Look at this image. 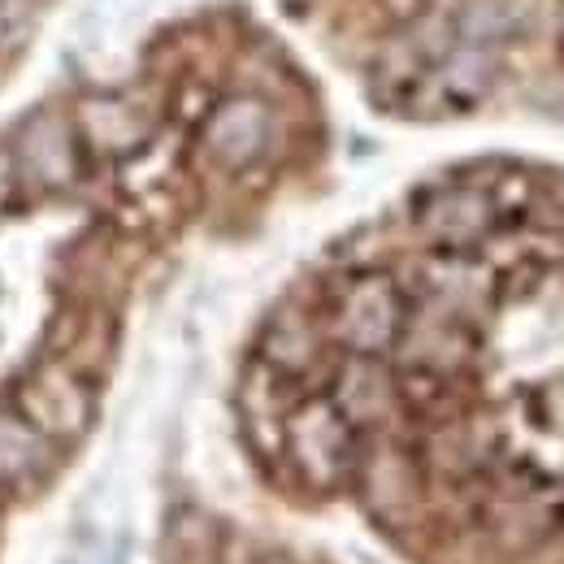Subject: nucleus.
I'll return each mask as SVG.
<instances>
[{"mask_svg":"<svg viewBox=\"0 0 564 564\" xmlns=\"http://www.w3.org/2000/svg\"><path fill=\"white\" fill-rule=\"evenodd\" d=\"M44 434L18 413H0V482L31 478L44 465Z\"/></svg>","mask_w":564,"mask_h":564,"instance_id":"nucleus-6","label":"nucleus"},{"mask_svg":"<svg viewBox=\"0 0 564 564\" xmlns=\"http://www.w3.org/2000/svg\"><path fill=\"white\" fill-rule=\"evenodd\" d=\"M22 409H26V422L35 425L40 434L70 438L91 417V395L66 369H44L22 391Z\"/></svg>","mask_w":564,"mask_h":564,"instance_id":"nucleus-3","label":"nucleus"},{"mask_svg":"<svg viewBox=\"0 0 564 564\" xmlns=\"http://www.w3.org/2000/svg\"><path fill=\"white\" fill-rule=\"evenodd\" d=\"M31 22H35L31 0H0V48H13L18 40H26Z\"/></svg>","mask_w":564,"mask_h":564,"instance_id":"nucleus-7","label":"nucleus"},{"mask_svg":"<svg viewBox=\"0 0 564 564\" xmlns=\"http://www.w3.org/2000/svg\"><path fill=\"white\" fill-rule=\"evenodd\" d=\"M83 131H87V140L96 143L100 152H113V156L135 152L152 135L148 118H143L140 109H131L127 100H91L83 109Z\"/></svg>","mask_w":564,"mask_h":564,"instance_id":"nucleus-5","label":"nucleus"},{"mask_svg":"<svg viewBox=\"0 0 564 564\" xmlns=\"http://www.w3.org/2000/svg\"><path fill=\"white\" fill-rule=\"evenodd\" d=\"M270 109L252 96H239V100H226L205 127V148L217 165L226 170H248L265 148H270Z\"/></svg>","mask_w":564,"mask_h":564,"instance_id":"nucleus-2","label":"nucleus"},{"mask_svg":"<svg viewBox=\"0 0 564 564\" xmlns=\"http://www.w3.org/2000/svg\"><path fill=\"white\" fill-rule=\"evenodd\" d=\"M9 183H13V165H9V156H0V200L9 196Z\"/></svg>","mask_w":564,"mask_h":564,"instance_id":"nucleus-8","label":"nucleus"},{"mask_svg":"<svg viewBox=\"0 0 564 564\" xmlns=\"http://www.w3.org/2000/svg\"><path fill=\"white\" fill-rule=\"evenodd\" d=\"M18 170L35 187H62L74 178V143L66 127L57 122H35L18 143Z\"/></svg>","mask_w":564,"mask_h":564,"instance_id":"nucleus-4","label":"nucleus"},{"mask_svg":"<svg viewBox=\"0 0 564 564\" xmlns=\"http://www.w3.org/2000/svg\"><path fill=\"white\" fill-rule=\"evenodd\" d=\"M413 252L382 261L395 326L317 348L282 308L248 382L339 430L330 495L443 564H564V174L487 170L417 196Z\"/></svg>","mask_w":564,"mask_h":564,"instance_id":"nucleus-1","label":"nucleus"}]
</instances>
